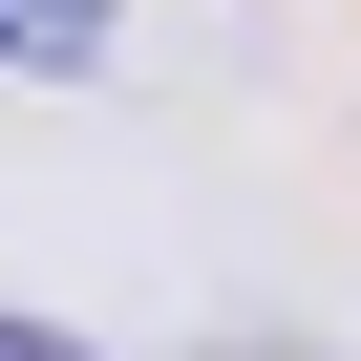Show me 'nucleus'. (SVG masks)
I'll return each mask as SVG.
<instances>
[{"mask_svg": "<svg viewBox=\"0 0 361 361\" xmlns=\"http://www.w3.org/2000/svg\"><path fill=\"white\" fill-rule=\"evenodd\" d=\"M0 64H106V0H0Z\"/></svg>", "mask_w": 361, "mask_h": 361, "instance_id": "obj_1", "label": "nucleus"}, {"mask_svg": "<svg viewBox=\"0 0 361 361\" xmlns=\"http://www.w3.org/2000/svg\"><path fill=\"white\" fill-rule=\"evenodd\" d=\"M0 361H85V340H43V319H0Z\"/></svg>", "mask_w": 361, "mask_h": 361, "instance_id": "obj_2", "label": "nucleus"}]
</instances>
